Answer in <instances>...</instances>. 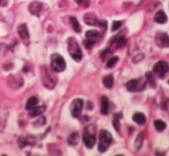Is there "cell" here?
Instances as JSON below:
<instances>
[{"label": "cell", "mask_w": 169, "mask_h": 156, "mask_svg": "<svg viewBox=\"0 0 169 156\" xmlns=\"http://www.w3.org/2000/svg\"><path fill=\"white\" fill-rule=\"evenodd\" d=\"M83 141L88 148H92L96 144V126L88 125L83 132Z\"/></svg>", "instance_id": "cell-1"}, {"label": "cell", "mask_w": 169, "mask_h": 156, "mask_svg": "<svg viewBox=\"0 0 169 156\" xmlns=\"http://www.w3.org/2000/svg\"><path fill=\"white\" fill-rule=\"evenodd\" d=\"M113 141V137L112 134L106 131V130H102L100 131V134H99V142H98V149L100 153H104L107 150L110 144Z\"/></svg>", "instance_id": "cell-2"}, {"label": "cell", "mask_w": 169, "mask_h": 156, "mask_svg": "<svg viewBox=\"0 0 169 156\" xmlns=\"http://www.w3.org/2000/svg\"><path fill=\"white\" fill-rule=\"evenodd\" d=\"M41 80H43V84L45 85V87L50 88V90H52L58 82L54 75L52 74V71L46 67L41 68Z\"/></svg>", "instance_id": "cell-3"}, {"label": "cell", "mask_w": 169, "mask_h": 156, "mask_svg": "<svg viewBox=\"0 0 169 156\" xmlns=\"http://www.w3.org/2000/svg\"><path fill=\"white\" fill-rule=\"evenodd\" d=\"M68 52L75 61L82 60V56H83L82 51H80L78 43L74 38H69L68 39Z\"/></svg>", "instance_id": "cell-4"}, {"label": "cell", "mask_w": 169, "mask_h": 156, "mask_svg": "<svg viewBox=\"0 0 169 156\" xmlns=\"http://www.w3.org/2000/svg\"><path fill=\"white\" fill-rule=\"evenodd\" d=\"M51 68L55 72H62L66 69V61L60 54H52V56H51Z\"/></svg>", "instance_id": "cell-5"}, {"label": "cell", "mask_w": 169, "mask_h": 156, "mask_svg": "<svg viewBox=\"0 0 169 156\" xmlns=\"http://www.w3.org/2000/svg\"><path fill=\"white\" fill-rule=\"evenodd\" d=\"M146 86V82L144 78H138V79H131L127 83V88L130 92H139L143 91Z\"/></svg>", "instance_id": "cell-6"}, {"label": "cell", "mask_w": 169, "mask_h": 156, "mask_svg": "<svg viewBox=\"0 0 169 156\" xmlns=\"http://www.w3.org/2000/svg\"><path fill=\"white\" fill-rule=\"evenodd\" d=\"M84 22L89 25H97V27H101V28L106 29L107 23L105 21H99L98 17L96 16V14L93 13H88L84 15Z\"/></svg>", "instance_id": "cell-7"}, {"label": "cell", "mask_w": 169, "mask_h": 156, "mask_svg": "<svg viewBox=\"0 0 169 156\" xmlns=\"http://www.w3.org/2000/svg\"><path fill=\"white\" fill-rule=\"evenodd\" d=\"M83 109V100L82 99H75L70 104V112H72V117H80V112Z\"/></svg>", "instance_id": "cell-8"}, {"label": "cell", "mask_w": 169, "mask_h": 156, "mask_svg": "<svg viewBox=\"0 0 169 156\" xmlns=\"http://www.w3.org/2000/svg\"><path fill=\"white\" fill-rule=\"evenodd\" d=\"M153 70H154V72H155L159 77H163L169 71L168 62H166V61H159V62L155 63Z\"/></svg>", "instance_id": "cell-9"}, {"label": "cell", "mask_w": 169, "mask_h": 156, "mask_svg": "<svg viewBox=\"0 0 169 156\" xmlns=\"http://www.w3.org/2000/svg\"><path fill=\"white\" fill-rule=\"evenodd\" d=\"M155 41L160 47H169V36L166 32L158 33L155 37Z\"/></svg>", "instance_id": "cell-10"}, {"label": "cell", "mask_w": 169, "mask_h": 156, "mask_svg": "<svg viewBox=\"0 0 169 156\" xmlns=\"http://www.w3.org/2000/svg\"><path fill=\"white\" fill-rule=\"evenodd\" d=\"M85 36H86V39H90L96 43L97 40H99L101 38V33L99 31H97V30H89L85 33Z\"/></svg>", "instance_id": "cell-11"}, {"label": "cell", "mask_w": 169, "mask_h": 156, "mask_svg": "<svg viewBox=\"0 0 169 156\" xmlns=\"http://www.w3.org/2000/svg\"><path fill=\"white\" fill-rule=\"evenodd\" d=\"M154 21L159 24H165L168 21V17H167V15H166V13L163 11H159L155 14V16H154Z\"/></svg>", "instance_id": "cell-12"}, {"label": "cell", "mask_w": 169, "mask_h": 156, "mask_svg": "<svg viewBox=\"0 0 169 156\" xmlns=\"http://www.w3.org/2000/svg\"><path fill=\"white\" fill-rule=\"evenodd\" d=\"M29 11H30V13L33 14V15H38L40 13V11H41V4L38 2V1H33V2H31L30 6H29Z\"/></svg>", "instance_id": "cell-13"}, {"label": "cell", "mask_w": 169, "mask_h": 156, "mask_svg": "<svg viewBox=\"0 0 169 156\" xmlns=\"http://www.w3.org/2000/svg\"><path fill=\"white\" fill-rule=\"evenodd\" d=\"M45 109H46V107L45 106H39V107H33L32 109H30L31 112H29V116L30 117H36V116H40L43 112H45Z\"/></svg>", "instance_id": "cell-14"}, {"label": "cell", "mask_w": 169, "mask_h": 156, "mask_svg": "<svg viewBox=\"0 0 169 156\" xmlns=\"http://www.w3.org/2000/svg\"><path fill=\"white\" fill-rule=\"evenodd\" d=\"M17 32H19V35H20V37L22 39L24 40L29 39V31L25 24H21L20 27H19V29H17Z\"/></svg>", "instance_id": "cell-15"}, {"label": "cell", "mask_w": 169, "mask_h": 156, "mask_svg": "<svg viewBox=\"0 0 169 156\" xmlns=\"http://www.w3.org/2000/svg\"><path fill=\"white\" fill-rule=\"evenodd\" d=\"M109 108V102L107 96H101V114L102 115H107Z\"/></svg>", "instance_id": "cell-16"}, {"label": "cell", "mask_w": 169, "mask_h": 156, "mask_svg": "<svg viewBox=\"0 0 169 156\" xmlns=\"http://www.w3.org/2000/svg\"><path fill=\"white\" fill-rule=\"evenodd\" d=\"M113 44V47H123L125 44H127V38L123 36H120L117 37L116 39H114V41L112 43Z\"/></svg>", "instance_id": "cell-17"}, {"label": "cell", "mask_w": 169, "mask_h": 156, "mask_svg": "<svg viewBox=\"0 0 169 156\" xmlns=\"http://www.w3.org/2000/svg\"><path fill=\"white\" fill-rule=\"evenodd\" d=\"M132 120L136 122L137 124L143 125L145 124V122H146V117H145L144 114H141V112H136L132 116Z\"/></svg>", "instance_id": "cell-18"}, {"label": "cell", "mask_w": 169, "mask_h": 156, "mask_svg": "<svg viewBox=\"0 0 169 156\" xmlns=\"http://www.w3.org/2000/svg\"><path fill=\"white\" fill-rule=\"evenodd\" d=\"M37 104H38V99H37L36 96H31V98L27 101V106H25V108L28 109V110H30V109H32L33 107H36Z\"/></svg>", "instance_id": "cell-19"}, {"label": "cell", "mask_w": 169, "mask_h": 156, "mask_svg": "<svg viewBox=\"0 0 169 156\" xmlns=\"http://www.w3.org/2000/svg\"><path fill=\"white\" fill-rule=\"evenodd\" d=\"M102 83H104L105 87L112 88L113 87V84H114V78H113L112 75H108V76H106L104 79H102Z\"/></svg>", "instance_id": "cell-20"}, {"label": "cell", "mask_w": 169, "mask_h": 156, "mask_svg": "<svg viewBox=\"0 0 169 156\" xmlns=\"http://www.w3.org/2000/svg\"><path fill=\"white\" fill-rule=\"evenodd\" d=\"M78 139H80V136L77 132H72L70 136L68 137V142L70 145H77L78 142Z\"/></svg>", "instance_id": "cell-21"}, {"label": "cell", "mask_w": 169, "mask_h": 156, "mask_svg": "<svg viewBox=\"0 0 169 156\" xmlns=\"http://www.w3.org/2000/svg\"><path fill=\"white\" fill-rule=\"evenodd\" d=\"M70 23H72V29H74L75 31L80 32V23H78V21H77L76 17L72 16V17H70Z\"/></svg>", "instance_id": "cell-22"}, {"label": "cell", "mask_w": 169, "mask_h": 156, "mask_svg": "<svg viewBox=\"0 0 169 156\" xmlns=\"http://www.w3.org/2000/svg\"><path fill=\"white\" fill-rule=\"evenodd\" d=\"M154 128H155V130L157 131H163L166 129V123L163 122V120H155L154 122Z\"/></svg>", "instance_id": "cell-23"}, {"label": "cell", "mask_w": 169, "mask_h": 156, "mask_svg": "<svg viewBox=\"0 0 169 156\" xmlns=\"http://www.w3.org/2000/svg\"><path fill=\"white\" fill-rule=\"evenodd\" d=\"M117 61H119V57H117V56H113V57L108 59V61H107V64H106V67H107V68H113V67L116 64Z\"/></svg>", "instance_id": "cell-24"}, {"label": "cell", "mask_w": 169, "mask_h": 156, "mask_svg": "<svg viewBox=\"0 0 169 156\" xmlns=\"http://www.w3.org/2000/svg\"><path fill=\"white\" fill-rule=\"evenodd\" d=\"M146 79H147V82L150 83V85L151 86H155V80H154V78H153V75L152 72H146Z\"/></svg>", "instance_id": "cell-25"}, {"label": "cell", "mask_w": 169, "mask_h": 156, "mask_svg": "<svg viewBox=\"0 0 169 156\" xmlns=\"http://www.w3.org/2000/svg\"><path fill=\"white\" fill-rule=\"evenodd\" d=\"M121 118V114H119V115H116V116L114 117V122H113V123H114V128H115V130H116V131H119V132H120V122H119V120H120Z\"/></svg>", "instance_id": "cell-26"}, {"label": "cell", "mask_w": 169, "mask_h": 156, "mask_svg": "<svg viewBox=\"0 0 169 156\" xmlns=\"http://www.w3.org/2000/svg\"><path fill=\"white\" fill-rule=\"evenodd\" d=\"M75 1L80 7H89L90 6V0H75Z\"/></svg>", "instance_id": "cell-27"}, {"label": "cell", "mask_w": 169, "mask_h": 156, "mask_svg": "<svg viewBox=\"0 0 169 156\" xmlns=\"http://www.w3.org/2000/svg\"><path fill=\"white\" fill-rule=\"evenodd\" d=\"M27 145H29L28 139H25V138H20V139H19V146H20L21 148L25 147Z\"/></svg>", "instance_id": "cell-28"}, {"label": "cell", "mask_w": 169, "mask_h": 156, "mask_svg": "<svg viewBox=\"0 0 169 156\" xmlns=\"http://www.w3.org/2000/svg\"><path fill=\"white\" fill-rule=\"evenodd\" d=\"M121 25H122V22H121V21H115V22H113L112 30L113 31H116L117 29L121 28Z\"/></svg>", "instance_id": "cell-29"}, {"label": "cell", "mask_w": 169, "mask_h": 156, "mask_svg": "<svg viewBox=\"0 0 169 156\" xmlns=\"http://www.w3.org/2000/svg\"><path fill=\"white\" fill-rule=\"evenodd\" d=\"M93 45H94V41H92V40H90V39L84 40V46L88 48V49H91V48L93 47Z\"/></svg>", "instance_id": "cell-30"}, {"label": "cell", "mask_w": 169, "mask_h": 156, "mask_svg": "<svg viewBox=\"0 0 169 156\" xmlns=\"http://www.w3.org/2000/svg\"><path fill=\"white\" fill-rule=\"evenodd\" d=\"M110 54H112V49H108V51L106 49V51H104V52L101 53V59H102V60H107V57H108Z\"/></svg>", "instance_id": "cell-31"}, {"label": "cell", "mask_w": 169, "mask_h": 156, "mask_svg": "<svg viewBox=\"0 0 169 156\" xmlns=\"http://www.w3.org/2000/svg\"><path fill=\"white\" fill-rule=\"evenodd\" d=\"M163 109H165L166 112H168V115H169V100H167V101H166L165 106H163Z\"/></svg>", "instance_id": "cell-32"}, {"label": "cell", "mask_w": 169, "mask_h": 156, "mask_svg": "<svg viewBox=\"0 0 169 156\" xmlns=\"http://www.w3.org/2000/svg\"><path fill=\"white\" fill-rule=\"evenodd\" d=\"M168 84H169V80H168Z\"/></svg>", "instance_id": "cell-33"}, {"label": "cell", "mask_w": 169, "mask_h": 156, "mask_svg": "<svg viewBox=\"0 0 169 156\" xmlns=\"http://www.w3.org/2000/svg\"><path fill=\"white\" fill-rule=\"evenodd\" d=\"M0 1H1V0H0Z\"/></svg>", "instance_id": "cell-34"}]
</instances>
